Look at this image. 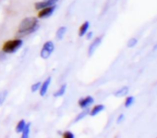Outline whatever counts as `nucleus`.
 <instances>
[{
  "mask_svg": "<svg viewBox=\"0 0 157 138\" xmlns=\"http://www.w3.org/2000/svg\"><path fill=\"white\" fill-rule=\"evenodd\" d=\"M57 2H58V0H44V1L35 3L34 6H35V9H36L37 10H43V9H44V8L54 6V5H56Z\"/></svg>",
  "mask_w": 157,
  "mask_h": 138,
  "instance_id": "5",
  "label": "nucleus"
},
{
  "mask_svg": "<svg viewBox=\"0 0 157 138\" xmlns=\"http://www.w3.org/2000/svg\"><path fill=\"white\" fill-rule=\"evenodd\" d=\"M7 97H8V91L7 90H4V91L0 92V106L4 104Z\"/></svg>",
  "mask_w": 157,
  "mask_h": 138,
  "instance_id": "18",
  "label": "nucleus"
},
{
  "mask_svg": "<svg viewBox=\"0 0 157 138\" xmlns=\"http://www.w3.org/2000/svg\"><path fill=\"white\" fill-rule=\"evenodd\" d=\"M87 114H89V110H88L87 108H84V110H83L82 112H81L80 114H78V115L77 116V118L75 119V121L77 122V121H78V120H81L84 119V118L86 117Z\"/></svg>",
  "mask_w": 157,
  "mask_h": 138,
  "instance_id": "17",
  "label": "nucleus"
},
{
  "mask_svg": "<svg viewBox=\"0 0 157 138\" xmlns=\"http://www.w3.org/2000/svg\"><path fill=\"white\" fill-rule=\"evenodd\" d=\"M56 9V6L54 5V6H51V7L44 8L43 10H40V11L38 13V18L39 19H45V18L50 17L55 12Z\"/></svg>",
  "mask_w": 157,
  "mask_h": 138,
  "instance_id": "4",
  "label": "nucleus"
},
{
  "mask_svg": "<svg viewBox=\"0 0 157 138\" xmlns=\"http://www.w3.org/2000/svg\"><path fill=\"white\" fill-rule=\"evenodd\" d=\"M63 137H64V138H74L75 135H74V133H73L72 132L67 131V132H65L63 133Z\"/></svg>",
  "mask_w": 157,
  "mask_h": 138,
  "instance_id": "21",
  "label": "nucleus"
},
{
  "mask_svg": "<svg viewBox=\"0 0 157 138\" xmlns=\"http://www.w3.org/2000/svg\"><path fill=\"white\" fill-rule=\"evenodd\" d=\"M54 49H55V45L53 43V41H47L44 44L42 49H41V52H40V56L42 58L44 59H46L48 58L52 53L54 52Z\"/></svg>",
  "mask_w": 157,
  "mask_h": 138,
  "instance_id": "3",
  "label": "nucleus"
},
{
  "mask_svg": "<svg viewBox=\"0 0 157 138\" xmlns=\"http://www.w3.org/2000/svg\"><path fill=\"white\" fill-rule=\"evenodd\" d=\"M89 28H90V22H85L84 23H82V26L80 27V31H78V36L82 37L83 35H85L86 33L88 32Z\"/></svg>",
  "mask_w": 157,
  "mask_h": 138,
  "instance_id": "11",
  "label": "nucleus"
},
{
  "mask_svg": "<svg viewBox=\"0 0 157 138\" xmlns=\"http://www.w3.org/2000/svg\"><path fill=\"white\" fill-rule=\"evenodd\" d=\"M51 81H52V78L49 76L48 78H46L45 79V81L41 85V87H40V96L41 97H44L45 95H46V93H47V91H48V88H49V86H50V85H51Z\"/></svg>",
  "mask_w": 157,
  "mask_h": 138,
  "instance_id": "8",
  "label": "nucleus"
},
{
  "mask_svg": "<svg viewBox=\"0 0 157 138\" xmlns=\"http://www.w3.org/2000/svg\"><path fill=\"white\" fill-rule=\"evenodd\" d=\"M101 43H102V36L96 37V38L91 43V45H90V46H89V56H92V55L95 52V50H97V48H98V46L101 45Z\"/></svg>",
  "mask_w": 157,
  "mask_h": 138,
  "instance_id": "7",
  "label": "nucleus"
},
{
  "mask_svg": "<svg viewBox=\"0 0 157 138\" xmlns=\"http://www.w3.org/2000/svg\"><path fill=\"white\" fill-rule=\"evenodd\" d=\"M105 108V107L104 105H102V104L96 105V106H94V107L91 109V111H89V114H90V116L94 117V116L98 115L100 112H102Z\"/></svg>",
  "mask_w": 157,
  "mask_h": 138,
  "instance_id": "9",
  "label": "nucleus"
},
{
  "mask_svg": "<svg viewBox=\"0 0 157 138\" xmlns=\"http://www.w3.org/2000/svg\"><path fill=\"white\" fill-rule=\"evenodd\" d=\"M124 120H125V115H124V114H120V115L117 117V123L119 124V123H121Z\"/></svg>",
  "mask_w": 157,
  "mask_h": 138,
  "instance_id": "22",
  "label": "nucleus"
},
{
  "mask_svg": "<svg viewBox=\"0 0 157 138\" xmlns=\"http://www.w3.org/2000/svg\"><path fill=\"white\" fill-rule=\"evenodd\" d=\"M38 28H39L38 19L35 17H27L23 19L20 23L18 28V33L20 34L26 35L35 32Z\"/></svg>",
  "mask_w": 157,
  "mask_h": 138,
  "instance_id": "1",
  "label": "nucleus"
},
{
  "mask_svg": "<svg viewBox=\"0 0 157 138\" xmlns=\"http://www.w3.org/2000/svg\"><path fill=\"white\" fill-rule=\"evenodd\" d=\"M152 50H153V51H155V50H157V44H156V45H155L153 46V48H152Z\"/></svg>",
  "mask_w": 157,
  "mask_h": 138,
  "instance_id": "25",
  "label": "nucleus"
},
{
  "mask_svg": "<svg viewBox=\"0 0 157 138\" xmlns=\"http://www.w3.org/2000/svg\"><path fill=\"white\" fill-rule=\"evenodd\" d=\"M129 92V88L128 86H123L121 88H119L117 91L115 92V97H126Z\"/></svg>",
  "mask_w": 157,
  "mask_h": 138,
  "instance_id": "10",
  "label": "nucleus"
},
{
  "mask_svg": "<svg viewBox=\"0 0 157 138\" xmlns=\"http://www.w3.org/2000/svg\"><path fill=\"white\" fill-rule=\"evenodd\" d=\"M94 97L91 96H87L86 97L81 98L78 100V106H80L82 109H84V108H88L92 104H94Z\"/></svg>",
  "mask_w": 157,
  "mask_h": 138,
  "instance_id": "6",
  "label": "nucleus"
},
{
  "mask_svg": "<svg viewBox=\"0 0 157 138\" xmlns=\"http://www.w3.org/2000/svg\"><path fill=\"white\" fill-rule=\"evenodd\" d=\"M25 125H26V121H25L24 120H21L18 122L17 126H16V132H17L18 133L21 132L23 131Z\"/></svg>",
  "mask_w": 157,
  "mask_h": 138,
  "instance_id": "16",
  "label": "nucleus"
},
{
  "mask_svg": "<svg viewBox=\"0 0 157 138\" xmlns=\"http://www.w3.org/2000/svg\"><path fill=\"white\" fill-rule=\"evenodd\" d=\"M23 45V41L21 39H14V40H9L5 42V44L2 46V50L7 54H12L17 52Z\"/></svg>",
  "mask_w": 157,
  "mask_h": 138,
  "instance_id": "2",
  "label": "nucleus"
},
{
  "mask_svg": "<svg viewBox=\"0 0 157 138\" xmlns=\"http://www.w3.org/2000/svg\"><path fill=\"white\" fill-rule=\"evenodd\" d=\"M137 44H138V39H137L136 37H132V38H130V39L128 41L127 45H128V47L131 48V47H134Z\"/></svg>",
  "mask_w": 157,
  "mask_h": 138,
  "instance_id": "19",
  "label": "nucleus"
},
{
  "mask_svg": "<svg viewBox=\"0 0 157 138\" xmlns=\"http://www.w3.org/2000/svg\"><path fill=\"white\" fill-rule=\"evenodd\" d=\"M6 55H7V53H5L3 50L0 51V60L5 59V58H6Z\"/></svg>",
  "mask_w": 157,
  "mask_h": 138,
  "instance_id": "23",
  "label": "nucleus"
},
{
  "mask_svg": "<svg viewBox=\"0 0 157 138\" xmlns=\"http://www.w3.org/2000/svg\"><path fill=\"white\" fill-rule=\"evenodd\" d=\"M135 102V97L133 96H128L126 100H125V103H124V106L125 108H130Z\"/></svg>",
  "mask_w": 157,
  "mask_h": 138,
  "instance_id": "14",
  "label": "nucleus"
},
{
  "mask_svg": "<svg viewBox=\"0 0 157 138\" xmlns=\"http://www.w3.org/2000/svg\"><path fill=\"white\" fill-rule=\"evenodd\" d=\"M66 33H67V27L62 26V27L58 28V30L56 31V39H57V40L63 39V37H64V35L66 34Z\"/></svg>",
  "mask_w": 157,
  "mask_h": 138,
  "instance_id": "12",
  "label": "nucleus"
},
{
  "mask_svg": "<svg viewBox=\"0 0 157 138\" xmlns=\"http://www.w3.org/2000/svg\"><path fill=\"white\" fill-rule=\"evenodd\" d=\"M66 90H67V85L65 84V85H61L60 88L54 94V97H59L64 96L65 93H66Z\"/></svg>",
  "mask_w": 157,
  "mask_h": 138,
  "instance_id": "13",
  "label": "nucleus"
},
{
  "mask_svg": "<svg viewBox=\"0 0 157 138\" xmlns=\"http://www.w3.org/2000/svg\"><path fill=\"white\" fill-rule=\"evenodd\" d=\"M30 129H31V123H26L23 131L21 132L22 134H21V137L22 138H28L29 137V134H30Z\"/></svg>",
  "mask_w": 157,
  "mask_h": 138,
  "instance_id": "15",
  "label": "nucleus"
},
{
  "mask_svg": "<svg viewBox=\"0 0 157 138\" xmlns=\"http://www.w3.org/2000/svg\"><path fill=\"white\" fill-rule=\"evenodd\" d=\"M41 85H42V83L41 82H37V83H35L34 85H32V87H31V89H32V92H37L39 89H40V87H41Z\"/></svg>",
  "mask_w": 157,
  "mask_h": 138,
  "instance_id": "20",
  "label": "nucleus"
},
{
  "mask_svg": "<svg viewBox=\"0 0 157 138\" xmlns=\"http://www.w3.org/2000/svg\"><path fill=\"white\" fill-rule=\"evenodd\" d=\"M93 35H94V33H93V32H90V33L88 34V36H87V39H88V40H90V39H91V38L93 37Z\"/></svg>",
  "mask_w": 157,
  "mask_h": 138,
  "instance_id": "24",
  "label": "nucleus"
}]
</instances>
